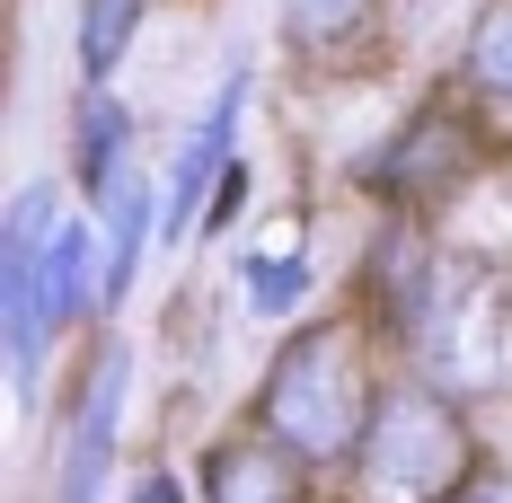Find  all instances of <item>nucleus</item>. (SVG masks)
<instances>
[{
  "label": "nucleus",
  "instance_id": "obj_1",
  "mask_svg": "<svg viewBox=\"0 0 512 503\" xmlns=\"http://www.w3.org/2000/svg\"><path fill=\"white\" fill-rule=\"evenodd\" d=\"M371 406H380V389H371L362 336L345 318H309V327H292L274 345L265 380H256V433H274L292 459L327 468V459L362 451Z\"/></svg>",
  "mask_w": 512,
  "mask_h": 503
},
{
  "label": "nucleus",
  "instance_id": "obj_2",
  "mask_svg": "<svg viewBox=\"0 0 512 503\" xmlns=\"http://www.w3.org/2000/svg\"><path fill=\"white\" fill-rule=\"evenodd\" d=\"M362 486L380 503H451L477 468V433L451 406V389L433 380H407V389H380L371 406V433H362Z\"/></svg>",
  "mask_w": 512,
  "mask_h": 503
},
{
  "label": "nucleus",
  "instance_id": "obj_3",
  "mask_svg": "<svg viewBox=\"0 0 512 503\" xmlns=\"http://www.w3.org/2000/svg\"><path fill=\"white\" fill-rule=\"evenodd\" d=\"M62 203L45 186H27V195L9 203V239H0V292H9V371L18 380H36V353H45V274H36V256H45V230Z\"/></svg>",
  "mask_w": 512,
  "mask_h": 503
},
{
  "label": "nucleus",
  "instance_id": "obj_4",
  "mask_svg": "<svg viewBox=\"0 0 512 503\" xmlns=\"http://www.w3.org/2000/svg\"><path fill=\"white\" fill-rule=\"evenodd\" d=\"M239 106H248V71H230L221 80V98L204 106V124L186 133V151H177V168H168V186H159V230L177 239L195 212H204L212 186H230L239 168H230V142H239Z\"/></svg>",
  "mask_w": 512,
  "mask_h": 503
},
{
  "label": "nucleus",
  "instance_id": "obj_5",
  "mask_svg": "<svg viewBox=\"0 0 512 503\" xmlns=\"http://www.w3.org/2000/svg\"><path fill=\"white\" fill-rule=\"evenodd\" d=\"M204 503H309V459H292L274 433H239L204 451Z\"/></svg>",
  "mask_w": 512,
  "mask_h": 503
},
{
  "label": "nucleus",
  "instance_id": "obj_6",
  "mask_svg": "<svg viewBox=\"0 0 512 503\" xmlns=\"http://www.w3.org/2000/svg\"><path fill=\"white\" fill-rule=\"evenodd\" d=\"M115 415H124V345H106L89 389H80V424H71V451H62V503H98L106 459H115Z\"/></svg>",
  "mask_w": 512,
  "mask_h": 503
},
{
  "label": "nucleus",
  "instance_id": "obj_7",
  "mask_svg": "<svg viewBox=\"0 0 512 503\" xmlns=\"http://www.w3.org/2000/svg\"><path fill=\"white\" fill-rule=\"evenodd\" d=\"M36 274H45V327H80V318H89V309L106 301V239L89 230V221L53 212Z\"/></svg>",
  "mask_w": 512,
  "mask_h": 503
},
{
  "label": "nucleus",
  "instance_id": "obj_8",
  "mask_svg": "<svg viewBox=\"0 0 512 503\" xmlns=\"http://www.w3.org/2000/svg\"><path fill=\"white\" fill-rule=\"evenodd\" d=\"M460 177H468V133L451 115H415L407 133L371 159V186L380 195H451Z\"/></svg>",
  "mask_w": 512,
  "mask_h": 503
},
{
  "label": "nucleus",
  "instance_id": "obj_9",
  "mask_svg": "<svg viewBox=\"0 0 512 503\" xmlns=\"http://www.w3.org/2000/svg\"><path fill=\"white\" fill-rule=\"evenodd\" d=\"M98 195H106V301H115V292H124V283L142 274V248H151V212H159V186L142 177V168H133V159H124V168L106 177Z\"/></svg>",
  "mask_w": 512,
  "mask_h": 503
},
{
  "label": "nucleus",
  "instance_id": "obj_10",
  "mask_svg": "<svg viewBox=\"0 0 512 503\" xmlns=\"http://www.w3.org/2000/svg\"><path fill=\"white\" fill-rule=\"evenodd\" d=\"M371 9L380 0H283V36L301 53H345V45H362Z\"/></svg>",
  "mask_w": 512,
  "mask_h": 503
},
{
  "label": "nucleus",
  "instance_id": "obj_11",
  "mask_svg": "<svg viewBox=\"0 0 512 503\" xmlns=\"http://www.w3.org/2000/svg\"><path fill=\"white\" fill-rule=\"evenodd\" d=\"M142 18H151V0H89L80 9V62H89V80H106L124 45L142 36Z\"/></svg>",
  "mask_w": 512,
  "mask_h": 503
},
{
  "label": "nucleus",
  "instance_id": "obj_12",
  "mask_svg": "<svg viewBox=\"0 0 512 503\" xmlns=\"http://www.w3.org/2000/svg\"><path fill=\"white\" fill-rule=\"evenodd\" d=\"M468 80L512 98V0H486L477 27H468Z\"/></svg>",
  "mask_w": 512,
  "mask_h": 503
},
{
  "label": "nucleus",
  "instance_id": "obj_13",
  "mask_svg": "<svg viewBox=\"0 0 512 503\" xmlns=\"http://www.w3.org/2000/svg\"><path fill=\"white\" fill-rule=\"evenodd\" d=\"M301 283H309L301 256H283V265H274V248H265V256H256V274H248V301H256V309H292V301H301Z\"/></svg>",
  "mask_w": 512,
  "mask_h": 503
},
{
  "label": "nucleus",
  "instance_id": "obj_14",
  "mask_svg": "<svg viewBox=\"0 0 512 503\" xmlns=\"http://www.w3.org/2000/svg\"><path fill=\"white\" fill-rule=\"evenodd\" d=\"M451 503H512V468H486V477H468Z\"/></svg>",
  "mask_w": 512,
  "mask_h": 503
}]
</instances>
